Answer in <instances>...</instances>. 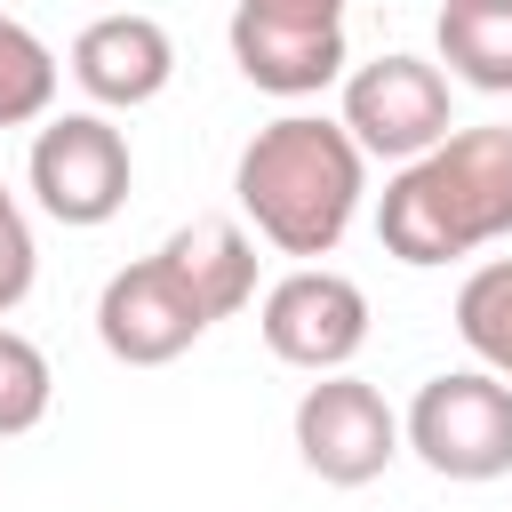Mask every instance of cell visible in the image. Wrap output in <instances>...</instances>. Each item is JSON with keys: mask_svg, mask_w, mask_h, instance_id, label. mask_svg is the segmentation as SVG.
I'll use <instances>...</instances> for the list:
<instances>
[{"mask_svg": "<svg viewBox=\"0 0 512 512\" xmlns=\"http://www.w3.org/2000/svg\"><path fill=\"white\" fill-rule=\"evenodd\" d=\"M368 192V152L352 144L344 120L320 112H280L240 144L232 168V200L256 224V240H272L280 256H336V240L352 232Z\"/></svg>", "mask_w": 512, "mask_h": 512, "instance_id": "1", "label": "cell"}, {"mask_svg": "<svg viewBox=\"0 0 512 512\" xmlns=\"http://www.w3.org/2000/svg\"><path fill=\"white\" fill-rule=\"evenodd\" d=\"M376 240L416 272L512 240V128H448L424 160H400L376 200Z\"/></svg>", "mask_w": 512, "mask_h": 512, "instance_id": "2", "label": "cell"}, {"mask_svg": "<svg viewBox=\"0 0 512 512\" xmlns=\"http://www.w3.org/2000/svg\"><path fill=\"white\" fill-rule=\"evenodd\" d=\"M400 440L440 480H504L512 472V384L496 368H448L416 384Z\"/></svg>", "mask_w": 512, "mask_h": 512, "instance_id": "3", "label": "cell"}, {"mask_svg": "<svg viewBox=\"0 0 512 512\" xmlns=\"http://www.w3.org/2000/svg\"><path fill=\"white\" fill-rule=\"evenodd\" d=\"M24 176H32V200H40L56 224L96 232V224H112V216L128 208L136 160H128V136H120L104 112H56V120H40V136H32Z\"/></svg>", "mask_w": 512, "mask_h": 512, "instance_id": "4", "label": "cell"}, {"mask_svg": "<svg viewBox=\"0 0 512 512\" xmlns=\"http://www.w3.org/2000/svg\"><path fill=\"white\" fill-rule=\"evenodd\" d=\"M400 448H408L400 416H392V400L376 384H360L352 368H328V376L304 384V400H296V456H304L312 480L368 488Z\"/></svg>", "mask_w": 512, "mask_h": 512, "instance_id": "5", "label": "cell"}, {"mask_svg": "<svg viewBox=\"0 0 512 512\" xmlns=\"http://www.w3.org/2000/svg\"><path fill=\"white\" fill-rule=\"evenodd\" d=\"M216 320L200 312V296L184 288V272L152 248L136 264H120L96 296V344L120 360V368H168L176 352H192Z\"/></svg>", "mask_w": 512, "mask_h": 512, "instance_id": "6", "label": "cell"}, {"mask_svg": "<svg viewBox=\"0 0 512 512\" xmlns=\"http://www.w3.org/2000/svg\"><path fill=\"white\" fill-rule=\"evenodd\" d=\"M256 328H264L272 360H288L304 376H328V368H352V352L368 344V296H360V280H344L328 264H296L288 280L264 288Z\"/></svg>", "mask_w": 512, "mask_h": 512, "instance_id": "7", "label": "cell"}, {"mask_svg": "<svg viewBox=\"0 0 512 512\" xmlns=\"http://www.w3.org/2000/svg\"><path fill=\"white\" fill-rule=\"evenodd\" d=\"M344 128L368 160H424L456 120H448V80L424 56H376L344 72Z\"/></svg>", "mask_w": 512, "mask_h": 512, "instance_id": "8", "label": "cell"}, {"mask_svg": "<svg viewBox=\"0 0 512 512\" xmlns=\"http://www.w3.org/2000/svg\"><path fill=\"white\" fill-rule=\"evenodd\" d=\"M64 64H72V80H80L88 104H104V112H136V104H152V96L176 80V40H168L160 16L120 8V16L80 24V40H72Z\"/></svg>", "mask_w": 512, "mask_h": 512, "instance_id": "9", "label": "cell"}, {"mask_svg": "<svg viewBox=\"0 0 512 512\" xmlns=\"http://www.w3.org/2000/svg\"><path fill=\"white\" fill-rule=\"evenodd\" d=\"M232 64L248 88L264 96H320L328 80H344V24H280L256 8H232Z\"/></svg>", "mask_w": 512, "mask_h": 512, "instance_id": "10", "label": "cell"}, {"mask_svg": "<svg viewBox=\"0 0 512 512\" xmlns=\"http://www.w3.org/2000/svg\"><path fill=\"white\" fill-rule=\"evenodd\" d=\"M160 256L184 272V288L200 296L208 320H232L256 304V240L232 224V216H192L160 240Z\"/></svg>", "mask_w": 512, "mask_h": 512, "instance_id": "11", "label": "cell"}, {"mask_svg": "<svg viewBox=\"0 0 512 512\" xmlns=\"http://www.w3.org/2000/svg\"><path fill=\"white\" fill-rule=\"evenodd\" d=\"M440 64L480 96H512V0H448Z\"/></svg>", "mask_w": 512, "mask_h": 512, "instance_id": "12", "label": "cell"}, {"mask_svg": "<svg viewBox=\"0 0 512 512\" xmlns=\"http://www.w3.org/2000/svg\"><path fill=\"white\" fill-rule=\"evenodd\" d=\"M456 336L480 368H496L512 384V256H488L464 288H456Z\"/></svg>", "mask_w": 512, "mask_h": 512, "instance_id": "13", "label": "cell"}, {"mask_svg": "<svg viewBox=\"0 0 512 512\" xmlns=\"http://www.w3.org/2000/svg\"><path fill=\"white\" fill-rule=\"evenodd\" d=\"M56 104V56L32 24L0 16V128H24V120H48Z\"/></svg>", "mask_w": 512, "mask_h": 512, "instance_id": "14", "label": "cell"}, {"mask_svg": "<svg viewBox=\"0 0 512 512\" xmlns=\"http://www.w3.org/2000/svg\"><path fill=\"white\" fill-rule=\"evenodd\" d=\"M48 400H56V376H48V352H40L32 336H16V328H0V440H16V432H32V424L48 416Z\"/></svg>", "mask_w": 512, "mask_h": 512, "instance_id": "15", "label": "cell"}, {"mask_svg": "<svg viewBox=\"0 0 512 512\" xmlns=\"http://www.w3.org/2000/svg\"><path fill=\"white\" fill-rule=\"evenodd\" d=\"M32 280H40V248H32V224H24L16 192L0 184V312H16L32 296Z\"/></svg>", "mask_w": 512, "mask_h": 512, "instance_id": "16", "label": "cell"}, {"mask_svg": "<svg viewBox=\"0 0 512 512\" xmlns=\"http://www.w3.org/2000/svg\"><path fill=\"white\" fill-rule=\"evenodd\" d=\"M256 16H280V24H344V0H240Z\"/></svg>", "mask_w": 512, "mask_h": 512, "instance_id": "17", "label": "cell"}]
</instances>
